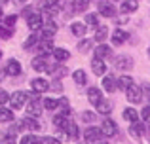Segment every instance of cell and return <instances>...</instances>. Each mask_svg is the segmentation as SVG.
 Returning <instances> with one entry per match:
<instances>
[{
	"instance_id": "6da1fadb",
	"label": "cell",
	"mask_w": 150,
	"mask_h": 144,
	"mask_svg": "<svg viewBox=\"0 0 150 144\" xmlns=\"http://www.w3.org/2000/svg\"><path fill=\"white\" fill-rule=\"evenodd\" d=\"M125 95H127V100L131 104L143 103V89H141L139 85H129V87L125 89Z\"/></svg>"
},
{
	"instance_id": "7a4b0ae2",
	"label": "cell",
	"mask_w": 150,
	"mask_h": 144,
	"mask_svg": "<svg viewBox=\"0 0 150 144\" xmlns=\"http://www.w3.org/2000/svg\"><path fill=\"white\" fill-rule=\"evenodd\" d=\"M42 108H44V104H42L36 97H33V99L29 100V104H27V116L38 118V116H42Z\"/></svg>"
},
{
	"instance_id": "3957f363",
	"label": "cell",
	"mask_w": 150,
	"mask_h": 144,
	"mask_svg": "<svg viewBox=\"0 0 150 144\" xmlns=\"http://www.w3.org/2000/svg\"><path fill=\"white\" fill-rule=\"evenodd\" d=\"M42 25H44V17H42V13H34V11H33V13L27 17V27H29L33 32L40 30Z\"/></svg>"
},
{
	"instance_id": "277c9868",
	"label": "cell",
	"mask_w": 150,
	"mask_h": 144,
	"mask_svg": "<svg viewBox=\"0 0 150 144\" xmlns=\"http://www.w3.org/2000/svg\"><path fill=\"white\" fill-rule=\"evenodd\" d=\"M101 131H103V137H116L118 133V127H116V122L110 118L103 119V125H101Z\"/></svg>"
},
{
	"instance_id": "5b68a950",
	"label": "cell",
	"mask_w": 150,
	"mask_h": 144,
	"mask_svg": "<svg viewBox=\"0 0 150 144\" xmlns=\"http://www.w3.org/2000/svg\"><path fill=\"white\" fill-rule=\"evenodd\" d=\"M30 89H33L34 93H38V95H42V93H46L50 89V81L44 80V78H34V80L30 81Z\"/></svg>"
},
{
	"instance_id": "8992f818",
	"label": "cell",
	"mask_w": 150,
	"mask_h": 144,
	"mask_svg": "<svg viewBox=\"0 0 150 144\" xmlns=\"http://www.w3.org/2000/svg\"><path fill=\"white\" fill-rule=\"evenodd\" d=\"M25 100H27V93H23V91H15V93H11V97H10V104H11L13 110L23 108Z\"/></svg>"
},
{
	"instance_id": "52a82bcc",
	"label": "cell",
	"mask_w": 150,
	"mask_h": 144,
	"mask_svg": "<svg viewBox=\"0 0 150 144\" xmlns=\"http://www.w3.org/2000/svg\"><path fill=\"white\" fill-rule=\"evenodd\" d=\"M84 137H86V142H101L103 131H101V127H88Z\"/></svg>"
},
{
	"instance_id": "ba28073f",
	"label": "cell",
	"mask_w": 150,
	"mask_h": 144,
	"mask_svg": "<svg viewBox=\"0 0 150 144\" xmlns=\"http://www.w3.org/2000/svg\"><path fill=\"white\" fill-rule=\"evenodd\" d=\"M30 67H33L36 72H48V68H50V63L46 61V57H44V55H40V57H34V59H33Z\"/></svg>"
},
{
	"instance_id": "9c48e42d",
	"label": "cell",
	"mask_w": 150,
	"mask_h": 144,
	"mask_svg": "<svg viewBox=\"0 0 150 144\" xmlns=\"http://www.w3.org/2000/svg\"><path fill=\"white\" fill-rule=\"evenodd\" d=\"M114 63H116L118 70H131V68H133V59L127 57V55H120Z\"/></svg>"
},
{
	"instance_id": "30bf717a",
	"label": "cell",
	"mask_w": 150,
	"mask_h": 144,
	"mask_svg": "<svg viewBox=\"0 0 150 144\" xmlns=\"http://www.w3.org/2000/svg\"><path fill=\"white\" fill-rule=\"evenodd\" d=\"M99 13L105 15V17H114L116 15V8L110 2H106V0H101L99 2Z\"/></svg>"
},
{
	"instance_id": "8fae6325",
	"label": "cell",
	"mask_w": 150,
	"mask_h": 144,
	"mask_svg": "<svg viewBox=\"0 0 150 144\" xmlns=\"http://www.w3.org/2000/svg\"><path fill=\"white\" fill-rule=\"evenodd\" d=\"M4 68H6V74H8V76H19V74H21V65H19L17 59H10Z\"/></svg>"
},
{
	"instance_id": "7c38bea8",
	"label": "cell",
	"mask_w": 150,
	"mask_h": 144,
	"mask_svg": "<svg viewBox=\"0 0 150 144\" xmlns=\"http://www.w3.org/2000/svg\"><path fill=\"white\" fill-rule=\"evenodd\" d=\"M36 51H40V55H50L51 51H53V42L51 40H38V48H36Z\"/></svg>"
},
{
	"instance_id": "4fadbf2b",
	"label": "cell",
	"mask_w": 150,
	"mask_h": 144,
	"mask_svg": "<svg viewBox=\"0 0 150 144\" xmlns=\"http://www.w3.org/2000/svg\"><path fill=\"white\" fill-rule=\"evenodd\" d=\"M44 10H46V13H50V15H55L59 10H61V0H46L44 4Z\"/></svg>"
},
{
	"instance_id": "5bb4252c",
	"label": "cell",
	"mask_w": 150,
	"mask_h": 144,
	"mask_svg": "<svg viewBox=\"0 0 150 144\" xmlns=\"http://www.w3.org/2000/svg\"><path fill=\"white\" fill-rule=\"evenodd\" d=\"M21 122H23V127H27L29 131H40L42 129V125L36 122V118H33V116H25Z\"/></svg>"
},
{
	"instance_id": "9a60e30c",
	"label": "cell",
	"mask_w": 150,
	"mask_h": 144,
	"mask_svg": "<svg viewBox=\"0 0 150 144\" xmlns=\"http://www.w3.org/2000/svg\"><path fill=\"white\" fill-rule=\"evenodd\" d=\"M127 36H129V34L125 32V30L116 29V30L112 32V36H110V38H112V44H114V46H122L124 42H127Z\"/></svg>"
},
{
	"instance_id": "2e32d148",
	"label": "cell",
	"mask_w": 150,
	"mask_h": 144,
	"mask_svg": "<svg viewBox=\"0 0 150 144\" xmlns=\"http://www.w3.org/2000/svg\"><path fill=\"white\" fill-rule=\"evenodd\" d=\"M91 70L93 74H97V76H103V74L106 72V65H105V59H93L91 61Z\"/></svg>"
},
{
	"instance_id": "e0dca14e",
	"label": "cell",
	"mask_w": 150,
	"mask_h": 144,
	"mask_svg": "<svg viewBox=\"0 0 150 144\" xmlns=\"http://www.w3.org/2000/svg\"><path fill=\"white\" fill-rule=\"evenodd\" d=\"M144 125L143 123H139V122H131V127H129V135L131 137H135V138H141L144 135Z\"/></svg>"
},
{
	"instance_id": "ac0fdd59",
	"label": "cell",
	"mask_w": 150,
	"mask_h": 144,
	"mask_svg": "<svg viewBox=\"0 0 150 144\" xmlns=\"http://www.w3.org/2000/svg\"><path fill=\"white\" fill-rule=\"evenodd\" d=\"M95 106H97V112L103 114V116H108L110 112H112V103H110V100H106V99H101Z\"/></svg>"
},
{
	"instance_id": "d6986e66",
	"label": "cell",
	"mask_w": 150,
	"mask_h": 144,
	"mask_svg": "<svg viewBox=\"0 0 150 144\" xmlns=\"http://www.w3.org/2000/svg\"><path fill=\"white\" fill-rule=\"evenodd\" d=\"M120 10L124 13H131V11H137L139 10V0H124L120 6Z\"/></svg>"
},
{
	"instance_id": "ffe728a7",
	"label": "cell",
	"mask_w": 150,
	"mask_h": 144,
	"mask_svg": "<svg viewBox=\"0 0 150 144\" xmlns=\"http://www.w3.org/2000/svg\"><path fill=\"white\" fill-rule=\"evenodd\" d=\"M57 108H59V114L63 116H69L70 114V103L67 97H59L57 99Z\"/></svg>"
},
{
	"instance_id": "44dd1931",
	"label": "cell",
	"mask_w": 150,
	"mask_h": 144,
	"mask_svg": "<svg viewBox=\"0 0 150 144\" xmlns=\"http://www.w3.org/2000/svg\"><path fill=\"white\" fill-rule=\"evenodd\" d=\"M88 99H89V103L97 104V103H99V100L103 99L101 89H99V87H88Z\"/></svg>"
},
{
	"instance_id": "7402d4cb",
	"label": "cell",
	"mask_w": 150,
	"mask_h": 144,
	"mask_svg": "<svg viewBox=\"0 0 150 144\" xmlns=\"http://www.w3.org/2000/svg\"><path fill=\"white\" fill-rule=\"evenodd\" d=\"M110 55H112V49H110L108 46H105V44L101 42V46L95 49V57H97V59H108Z\"/></svg>"
},
{
	"instance_id": "603a6c76",
	"label": "cell",
	"mask_w": 150,
	"mask_h": 144,
	"mask_svg": "<svg viewBox=\"0 0 150 144\" xmlns=\"http://www.w3.org/2000/svg\"><path fill=\"white\" fill-rule=\"evenodd\" d=\"M103 89H105L106 93H114L116 91V80H114L112 76H105L103 78Z\"/></svg>"
},
{
	"instance_id": "cb8c5ba5",
	"label": "cell",
	"mask_w": 150,
	"mask_h": 144,
	"mask_svg": "<svg viewBox=\"0 0 150 144\" xmlns=\"http://www.w3.org/2000/svg\"><path fill=\"white\" fill-rule=\"evenodd\" d=\"M53 57H55V61H61V63H63V61L70 59V53L67 51L65 48H57V49L53 48Z\"/></svg>"
},
{
	"instance_id": "d4e9b609",
	"label": "cell",
	"mask_w": 150,
	"mask_h": 144,
	"mask_svg": "<svg viewBox=\"0 0 150 144\" xmlns=\"http://www.w3.org/2000/svg\"><path fill=\"white\" fill-rule=\"evenodd\" d=\"M70 30H72L74 36H84L86 30H88V25H86V23H72V25H70Z\"/></svg>"
},
{
	"instance_id": "484cf974",
	"label": "cell",
	"mask_w": 150,
	"mask_h": 144,
	"mask_svg": "<svg viewBox=\"0 0 150 144\" xmlns=\"http://www.w3.org/2000/svg\"><path fill=\"white\" fill-rule=\"evenodd\" d=\"M8 122H13V112L11 108H0V123H8Z\"/></svg>"
},
{
	"instance_id": "4316f807",
	"label": "cell",
	"mask_w": 150,
	"mask_h": 144,
	"mask_svg": "<svg viewBox=\"0 0 150 144\" xmlns=\"http://www.w3.org/2000/svg\"><path fill=\"white\" fill-rule=\"evenodd\" d=\"M72 80L76 81L78 85H86V84H88V76H86V72H84V70H80V68L72 72Z\"/></svg>"
},
{
	"instance_id": "83f0119b",
	"label": "cell",
	"mask_w": 150,
	"mask_h": 144,
	"mask_svg": "<svg viewBox=\"0 0 150 144\" xmlns=\"http://www.w3.org/2000/svg\"><path fill=\"white\" fill-rule=\"evenodd\" d=\"M48 72L55 78V80H61V78L67 74V68L65 67H57V65H55V67H50L48 68Z\"/></svg>"
},
{
	"instance_id": "f1b7e54d",
	"label": "cell",
	"mask_w": 150,
	"mask_h": 144,
	"mask_svg": "<svg viewBox=\"0 0 150 144\" xmlns=\"http://www.w3.org/2000/svg\"><path fill=\"white\" fill-rule=\"evenodd\" d=\"M65 131H67V137H69V138H78V125H76V123L67 122Z\"/></svg>"
},
{
	"instance_id": "f546056e",
	"label": "cell",
	"mask_w": 150,
	"mask_h": 144,
	"mask_svg": "<svg viewBox=\"0 0 150 144\" xmlns=\"http://www.w3.org/2000/svg\"><path fill=\"white\" fill-rule=\"evenodd\" d=\"M124 119H127V122H137L139 119V112L135 110V108H125L124 110Z\"/></svg>"
},
{
	"instance_id": "4dcf8cb0",
	"label": "cell",
	"mask_w": 150,
	"mask_h": 144,
	"mask_svg": "<svg viewBox=\"0 0 150 144\" xmlns=\"http://www.w3.org/2000/svg\"><path fill=\"white\" fill-rule=\"evenodd\" d=\"M67 116H63V114H55L53 116V125L57 127V129H65V125H67Z\"/></svg>"
},
{
	"instance_id": "1f68e13d",
	"label": "cell",
	"mask_w": 150,
	"mask_h": 144,
	"mask_svg": "<svg viewBox=\"0 0 150 144\" xmlns=\"http://www.w3.org/2000/svg\"><path fill=\"white\" fill-rule=\"evenodd\" d=\"M106 38H108V29H106L105 25H103V27H97V32H95V40H97V42H105Z\"/></svg>"
},
{
	"instance_id": "d6a6232c",
	"label": "cell",
	"mask_w": 150,
	"mask_h": 144,
	"mask_svg": "<svg viewBox=\"0 0 150 144\" xmlns=\"http://www.w3.org/2000/svg\"><path fill=\"white\" fill-rule=\"evenodd\" d=\"M116 85H118V89H124V91H125L129 85H133V78H129V76H122L120 80H118V84H116Z\"/></svg>"
},
{
	"instance_id": "836d02e7",
	"label": "cell",
	"mask_w": 150,
	"mask_h": 144,
	"mask_svg": "<svg viewBox=\"0 0 150 144\" xmlns=\"http://www.w3.org/2000/svg\"><path fill=\"white\" fill-rule=\"evenodd\" d=\"M89 2L91 0H74V11H84V10H88V6H89Z\"/></svg>"
},
{
	"instance_id": "e575fe53",
	"label": "cell",
	"mask_w": 150,
	"mask_h": 144,
	"mask_svg": "<svg viewBox=\"0 0 150 144\" xmlns=\"http://www.w3.org/2000/svg\"><path fill=\"white\" fill-rule=\"evenodd\" d=\"M38 40H40V36H38L36 32H33V34H30L29 38H27V42H25V44H23V48H25V49H30V48H33V46L36 44Z\"/></svg>"
},
{
	"instance_id": "d590c367",
	"label": "cell",
	"mask_w": 150,
	"mask_h": 144,
	"mask_svg": "<svg viewBox=\"0 0 150 144\" xmlns=\"http://www.w3.org/2000/svg\"><path fill=\"white\" fill-rule=\"evenodd\" d=\"M86 25H88V27H97V25H99V17H97V13H88V15H86Z\"/></svg>"
},
{
	"instance_id": "8d00e7d4",
	"label": "cell",
	"mask_w": 150,
	"mask_h": 144,
	"mask_svg": "<svg viewBox=\"0 0 150 144\" xmlns=\"http://www.w3.org/2000/svg\"><path fill=\"white\" fill-rule=\"evenodd\" d=\"M11 34H13V27L0 25V38H10Z\"/></svg>"
},
{
	"instance_id": "74e56055",
	"label": "cell",
	"mask_w": 150,
	"mask_h": 144,
	"mask_svg": "<svg viewBox=\"0 0 150 144\" xmlns=\"http://www.w3.org/2000/svg\"><path fill=\"white\" fill-rule=\"evenodd\" d=\"M19 144H40V138H36L34 135H25V137L19 140Z\"/></svg>"
},
{
	"instance_id": "f35d334b",
	"label": "cell",
	"mask_w": 150,
	"mask_h": 144,
	"mask_svg": "<svg viewBox=\"0 0 150 144\" xmlns=\"http://www.w3.org/2000/svg\"><path fill=\"white\" fill-rule=\"evenodd\" d=\"M44 108L46 110H55L57 108V99H44Z\"/></svg>"
},
{
	"instance_id": "ab89813d",
	"label": "cell",
	"mask_w": 150,
	"mask_h": 144,
	"mask_svg": "<svg viewBox=\"0 0 150 144\" xmlns=\"http://www.w3.org/2000/svg\"><path fill=\"white\" fill-rule=\"evenodd\" d=\"M78 49H80L82 53L89 51V49H91V40H82L80 44H78Z\"/></svg>"
},
{
	"instance_id": "60d3db41",
	"label": "cell",
	"mask_w": 150,
	"mask_h": 144,
	"mask_svg": "<svg viewBox=\"0 0 150 144\" xmlns=\"http://www.w3.org/2000/svg\"><path fill=\"white\" fill-rule=\"evenodd\" d=\"M15 21H17V15H15V13L6 15V17H4V25H8V27H13Z\"/></svg>"
},
{
	"instance_id": "b9f144b4",
	"label": "cell",
	"mask_w": 150,
	"mask_h": 144,
	"mask_svg": "<svg viewBox=\"0 0 150 144\" xmlns=\"http://www.w3.org/2000/svg\"><path fill=\"white\" fill-rule=\"evenodd\" d=\"M141 118H143L146 123H150V106H144L143 110H141Z\"/></svg>"
},
{
	"instance_id": "7bdbcfd3",
	"label": "cell",
	"mask_w": 150,
	"mask_h": 144,
	"mask_svg": "<svg viewBox=\"0 0 150 144\" xmlns=\"http://www.w3.org/2000/svg\"><path fill=\"white\" fill-rule=\"evenodd\" d=\"M82 119H84L86 123H88V122L91 123L93 119H95V114H93V112H89V110H88V112H84V114H82Z\"/></svg>"
},
{
	"instance_id": "ee69618b",
	"label": "cell",
	"mask_w": 150,
	"mask_h": 144,
	"mask_svg": "<svg viewBox=\"0 0 150 144\" xmlns=\"http://www.w3.org/2000/svg\"><path fill=\"white\" fill-rule=\"evenodd\" d=\"M40 144H61V142L53 137H44V138H40Z\"/></svg>"
},
{
	"instance_id": "f6af8a7d",
	"label": "cell",
	"mask_w": 150,
	"mask_h": 144,
	"mask_svg": "<svg viewBox=\"0 0 150 144\" xmlns=\"http://www.w3.org/2000/svg\"><path fill=\"white\" fill-rule=\"evenodd\" d=\"M8 100H10V95H8L4 89H0V104H6Z\"/></svg>"
},
{
	"instance_id": "bcb514c9",
	"label": "cell",
	"mask_w": 150,
	"mask_h": 144,
	"mask_svg": "<svg viewBox=\"0 0 150 144\" xmlns=\"http://www.w3.org/2000/svg\"><path fill=\"white\" fill-rule=\"evenodd\" d=\"M30 13H33V8H30V6H27V8H25V10H23V17H25V19H27V17H29V15H30Z\"/></svg>"
},
{
	"instance_id": "7dc6e473",
	"label": "cell",
	"mask_w": 150,
	"mask_h": 144,
	"mask_svg": "<svg viewBox=\"0 0 150 144\" xmlns=\"http://www.w3.org/2000/svg\"><path fill=\"white\" fill-rule=\"evenodd\" d=\"M8 74H6V68L4 67H0V81H4V78H6Z\"/></svg>"
},
{
	"instance_id": "c3c4849f",
	"label": "cell",
	"mask_w": 150,
	"mask_h": 144,
	"mask_svg": "<svg viewBox=\"0 0 150 144\" xmlns=\"http://www.w3.org/2000/svg\"><path fill=\"white\" fill-rule=\"evenodd\" d=\"M50 89H53V91H61V84H53V85H50Z\"/></svg>"
},
{
	"instance_id": "681fc988",
	"label": "cell",
	"mask_w": 150,
	"mask_h": 144,
	"mask_svg": "<svg viewBox=\"0 0 150 144\" xmlns=\"http://www.w3.org/2000/svg\"><path fill=\"white\" fill-rule=\"evenodd\" d=\"M116 23H120V25H124V23H127V17H118V21Z\"/></svg>"
},
{
	"instance_id": "f907efd6",
	"label": "cell",
	"mask_w": 150,
	"mask_h": 144,
	"mask_svg": "<svg viewBox=\"0 0 150 144\" xmlns=\"http://www.w3.org/2000/svg\"><path fill=\"white\" fill-rule=\"evenodd\" d=\"M15 2H17V4H25L27 0H15Z\"/></svg>"
},
{
	"instance_id": "816d5d0a",
	"label": "cell",
	"mask_w": 150,
	"mask_h": 144,
	"mask_svg": "<svg viewBox=\"0 0 150 144\" xmlns=\"http://www.w3.org/2000/svg\"><path fill=\"white\" fill-rule=\"evenodd\" d=\"M6 2H10V0H0V4H6Z\"/></svg>"
},
{
	"instance_id": "f5cc1de1",
	"label": "cell",
	"mask_w": 150,
	"mask_h": 144,
	"mask_svg": "<svg viewBox=\"0 0 150 144\" xmlns=\"http://www.w3.org/2000/svg\"><path fill=\"white\" fill-rule=\"evenodd\" d=\"M148 59H150V46H148Z\"/></svg>"
},
{
	"instance_id": "db71d44e",
	"label": "cell",
	"mask_w": 150,
	"mask_h": 144,
	"mask_svg": "<svg viewBox=\"0 0 150 144\" xmlns=\"http://www.w3.org/2000/svg\"><path fill=\"white\" fill-rule=\"evenodd\" d=\"M0 17H2V6H0Z\"/></svg>"
},
{
	"instance_id": "11a10c76",
	"label": "cell",
	"mask_w": 150,
	"mask_h": 144,
	"mask_svg": "<svg viewBox=\"0 0 150 144\" xmlns=\"http://www.w3.org/2000/svg\"><path fill=\"white\" fill-rule=\"evenodd\" d=\"M78 144H88V142H78Z\"/></svg>"
},
{
	"instance_id": "9f6ffc18",
	"label": "cell",
	"mask_w": 150,
	"mask_h": 144,
	"mask_svg": "<svg viewBox=\"0 0 150 144\" xmlns=\"http://www.w3.org/2000/svg\"><path fill=\"white\" fill-rule=\"evenodd\" d=\"M0 59H2V51H0Z\"/></svg>"
},
{
	"instance_id": "6f0895ef",
	"label": "cell",
	"mask_w": 150,
	"mask_h": 144,
	"mask_svg": "<svg viewBox=\"0 0 150 144\" xmlns=\"http://www.w3.org/2000/svg\"><path fill=\"white\" fill-rule=\"evenodd\" d=\"M112 2H118V0H112Z\"/></svg>"
},
{
	"instance_id": "680465c9",
	"label": "cell",
	"mask_w": 150,
	"mask_h": 144,
	"mask_svg": "<svg viewBox=\"0 0 150 144\" xmlns=\"http://www.w3.org/2000/svg\"><path fill=\"white\" fill-rule=\"evenodd\" d=\"M148 135H150V129H148Z\"/></svg>"
},
{
	"instance_id": "91938a15",
	"label": "cell",
	"mask_w": 150,
	"mask_h": 144,
	"mask_svg": "<svg viewBox=\"0 0 150 144\" xmlns=\"http://www.w3.org/2000/svg\"><path fill=\"white\" fill-rule=\"evenodd\" d=\"M103 144H106V142H103Z\"/></svg>"
}]
</instances>
